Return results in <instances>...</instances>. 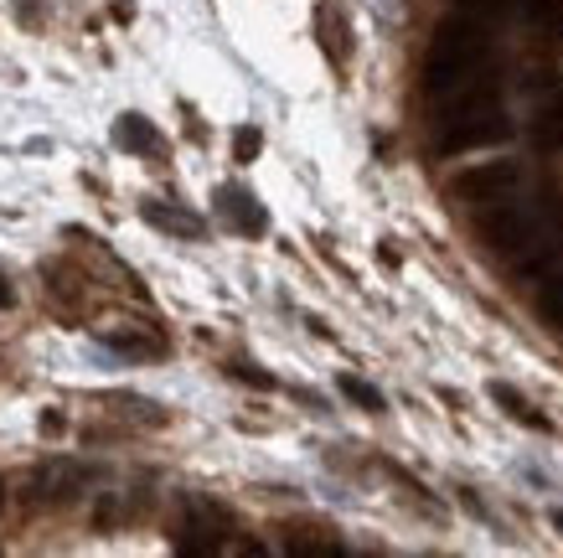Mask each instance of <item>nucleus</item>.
<instances>
[{"instance_id": "nucleus-1", "label": "nucleus", "mask_w": 563, "mask_h": 558, "mask_svg": "<svg viewBox=\"0 0 563 558\" xmlns=\"http://www.w3.org/2000/svg\"><path fill=\"white\" fill-rule=\"evenodd\" d=\"M492 63V26L476 11L461 17H444L429 36V57H424V88L434 99H450L455 88H465L471 78H481Z\"/></svg>"}, {"instance_id": "nucleus-2", "label": "nucleus", "mask_w": 563, "mask_h": 558, "mask_svg": "<svg viewBox=\"0 0 563 558\" xmlns=\"http://www.w3.org/2000/svg\"><path fill=\"white\" fill-rule=\"evenodd\" d=\"M476 233H481V243H486L492 254L512 259V264H522L532 249H543L548 238H553L532 207L507 203V197H501V203H486V212L476 218Z\"/></svg>"}, {"instance_id": "nucleus-3", "label": "nucleus", "mask_w": 563, "mask_h": 558, "mask_svg": "<svg viewBox=\"0 0 563 558\" xmlns=\"http://www.w3.org/2000/svg\"><path fill=\"white\" fill-rule=\"evenodd\" d=\"M512 135V124L496 109H471V114H444L440 119V155H465V151H481V145H501Z\"/></svg>"}, {"instance_id": "nucleus-4", "label": "nucleus", "mask_w": 563, "mask_h": 558, "mask_svg": "<svg viewBox=\"0 0 563 558\" xmlns=\"http://www.w3.org/2000/svg\"><path fill=\"white\" fill-rule=\"evenodd\" d=\"M517 182H522V171H517L512 161H481V166L461 171V176L450 182V192H455L461 203L486 207V203H501V197H512Z\"/></svg>"}, {"instance_id": "nucleus-5", "label": "nucleus", "mask_w": 563, "mask_h": 558, "mask_svg": "<svg viewBox=\"0 0 563 558\" xmlns=\"http://www.w3.org/2000/svg\"><path fill=\"white\" fill-rule=\"evenodd\" d=\"M218 218L233 228V233L243 238H258L264 228H269V218H264V207L243 192V186H218Z\"/></svg>"}, {"instance_id": "nucleus-6", "label": "nucleus", "mask_w": 563, "mask_h": 558, "mask_svg": "<svg viewBox=\"0 0 563 558\" xmlns=\"http://www.w3.org/2000/svg\"><path fill=\"white\" fill-rule=\"evenodd\" d=\"M532 140L543 151H563V84H548V94L532 109Z\"/></svg>"}, {"instance_id": "nucleus-7", "label": "nucleus", "mask_w": 563, "mask_h": 558, "mask_svg": "<svg viewBox=\"0 0 563 558\" xmlns=\"http://www.w3.org/2000/svg\"><path fill=\"white\" fill-rule=\"evenodd\" d=\"M114 145L130 155H161L166 140H161V130H155L145 114H120L114 119Z\"/></svg>"}, {"instance_id": "nucleus-8", "label": "nucleus", "mask_w": 563, "mask_h": 558, "mask_svg": "<svg viewBox=\"0 0 563 558\" xmlns=\"http://www.w3.org/2000/svg\"><path fill=\"white\" fill-rule=\"evenodd\" d=\"M140 218L151 222V228H161V233H172V238H202L207 233V222L197 218V212H187V207L145 203V207H140Z\"/></svg>"}, {"instance_id": "nucleus-9", "label": "nucleus", "mask_w": 563, "mask_h": 558, "mask_svg": "<svg viewBox=\"0 0 563 558\" xmlns=\"http://www.w3.org/2000/svg\"><path fill=\"white\" fill-rule=\"evenodd\" d=\"M316 26H321V47H325V57L331 63H346L352 57V26H346V17L325 0L321 11H316Z\"/></svg>"}, {"instance_id": "nucleus-10", "label": "nucleus", "mask_w": 563, "mask_h": 558, "mask_svg": "<svg viewBox=\"0 0 563 558\" xmlns=\"http://www.w3.org/2000/svg\"><path fill=\"white\" fill-rule=\"evenodd\" d=\"M492 398H496L501 408H507V414H512L517 424H528V429H538V435H548V429H553V424H548V414H538V408H532L517 389H507V383H492Z\"/></svg>"}, {"instance_id": "nucleus-11", "label": "nucleus", "mask_w": 563, "mask_h": 558, "mask_svg": "<svg viewBox=\"0 0 563 558\" xmlns=\"http://www.w3.org/2000/svg\"><path fill=\"white\" fill-rule=\"evenodd\" d=\"M103 347H109V352H120V357H161L166 352V341L155 337H145V331H103Z\"/></svg>"}, {"instance_id": "nucleus-12", "label": "nucleus", "mask_w": 563, "mask_h": 558, "mask_svg": "<svg viewBox=\"0 0 563 558\" xmlns=\"http://www.w3.org/2000/svg\"><path fill=\"white\" fill-rule=\"evenodd\" d=\"M522 17L543 36H559V47H563V0H522Z\"/></svg>"}, {"instance_id": "nucleus-13", "label": "nucleus", "mask_w": 563, "mask_h": 558, "mask_svg": "<svg viewBox=\"0 0 563 558\" xmlns=\"http://www.w3.org/2000/svg\"><path fill=\"white\" fill-rule=\"evenodd\" d=\"M342 393L352 398V404L367 408V414H383V393H377L373 383H362V378H342Z\"/></svg>"}, {"instance_id": "nucleus-14", "label": "nucleus", "mask_w": 563, "mask_h": 558, "mask_svg": "<svg viewBox=\"0 0 563 558\" xmlns=\"http://www.w3.org/2000/svg\"><path fill=\"white\" fill-rule=\"evenodd\" d=\"M258 145H264V135L243 124L239 135H233V161H239V166H249V161H254V155H258Z\"/></svg>"}, {"instance_id": "nucleus-15", "label": "nucleus", "mask_w": 563, "mask_h": 558, "mask_svg": "<svg viewBox=\"0 0 563 558\" xmlns=\"http://www.w3.org/2000/svg\"><path fill=\"white\" fill-rule=\"evenodd\" d=\"M11 300H16V289H11V280H5V274H0V310H5Z\"/></svg>"}, {"instance_id": "nucleus-16", "label": "nucleus", "mask_w": 563, "mask_h": 558, "mask_svg": "<svg viewBox=\"0 0 563 558\" xmlns=\"http://www.w3.org/2000/svg\"><path fill=\"white\" fill-rule=\"evenodd\" d=\"M553 527H563V512H553Z\"/></svg>"}]
</instances>
